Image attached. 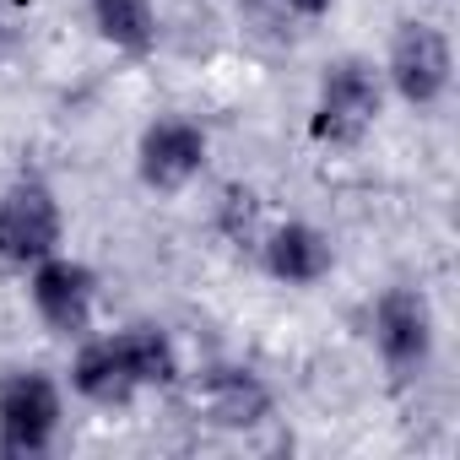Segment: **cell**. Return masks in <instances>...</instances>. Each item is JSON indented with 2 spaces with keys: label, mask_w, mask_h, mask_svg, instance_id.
<instances>
[{
  "label": "cell",
  "mask_w": 460,
  "mask_h": 460,
  "mask_svg": "<svg viewBox=\"0 0 460 460\" xmlns=\"http://www.w3.org/2000/svg\"><path fill=\"white\" fill-rule=\"evenodd\" d=\"M66 250V206L44 173H17L0 190V266L28 271Z\"/></svg>",
  "instance_id": "cell-4"
},
{
  "label": "cell",
  "mask_w": 460,
  "mask_h": 460,
  "mask_svg": "<svg viewBox=\"0 0 460 460\" xmlns=\"http://www.w3.org/2000/svg\"><path fill=\"white\" fill-rule=\"evenodd\" d=\"M190 411L217 433H255L277 417V390L250 363H206L190 374Z\"/></svg>",
  "instance_id": "cell-6"
},
{
  "label": "cell",
  "mask_w": 460,
  "mask_h": 460,
  "mask_svg": "<svg viewBox=\"0 0 460 460\" xmlns=\"http://www.w3.org/2000/svg\"><path fill=\"white\" fill-rule=\"evenodd\" d=\"M255 255H261V266H266V277L277 288H298V293L320 288L336 271V244H331L325 227L309 222V217L271 222L261 234V244H255Z\"/></svg>",
  "instance_id": "cell-9"
},
{
  "label": "cell",
  "mask_w": 460,
  "mask_h": 460,
  "mask_svg": "<svg viewBox=\"0 0 460 460\" xmlns=\"http://www.w3.org/2000/svg\"><path fill=\"white\" fill-rule=\"evenodd\" d=\"M87 17L93 33L125 60H146L157 49V0H87Z\"/></svg>",
  "instance_id": "cell-12"
},
{
  "label": "cell",
  "mask_w": 460,
  "mask_h": 460,
  "mask_svg": "<svg viewBox=\"0 0 460 460\" xmlns=\"http://www.w3.org/2000/svg\"><path fill=\"white\" fill-rule=\"evenodd\" d=\"M119 336V347H125V363H130V374H136V385H141V395H168V390H179L184 385V358H179V341L163 331V325H152V320H136V325H125V331H114Z\"/></svg>",
  "instance_id": "cell-11"
},
{
  "label": "cell",
  "mask_w": 460,
  "mask_h": 460,
  "mask_svg": "<svg viewBox=\"0 0 460 460\" xmlns=\"http://www.w3.org/2000/svg\"><path fill=\"white\" fill-rule=\"evenodd\" d=\"M66 385H71L76 401H87V406H98V411H125L130 401H141V385H136V374H130L125 347H119L114 331H109V336H98V331L76 336Z\"/></svg>",
  "instance_id": "cell-10"
},
{
  "label": "cell",
  "mask_w": 460,
  "mask_h": 460,
  "mask_svg": "<svg viewBox=\"0 0 460 460\" xmlns=\"http://www.w3.org/2000/svg\"><path fill=\"white\" fill-rule=\"evenodd\" d=\"M60 428H66V385L49 368L0 374V455L39 460L55 449Z\"/></svg>",
  "instance_id": "cell-5"
},
{
  "label": "cell",
  "mask_w": 460,
  "mask_h": 460,
  "mask_svg": "<svg viewBox=\"0 0 460 460\" xmlns=\"http://www.w3.org/2000/svg\"><path fill=\"white\" fill-rule=\"evenodd\" d=\"M211 163V136L190 114H157L136 136V179L152 195H184Z\"/></svg>",
  "instance_id": "cell-7"
},
{
  "label": "cell",
  "mask_w": 460,
  "mask_h": 460,
  "mask_svg": "<svg viewBox=\"0 0 460 460\" xmlns=\"http://www.w3.org/2000/svg\"><path fill=\"white\" fill-rule=\"evenodd\" d=\"M379 76H385V93L417 114L438 109L455 87V44L438 22L428 17H401L390 44H385V60H379Z\"/></svg>",
  "instance_id": "cell-2"
},
{
  "label": "cell",
  "mask_w": 460,
  "mask_h": 460,
  "mask_svg": "<svg viewBox=\"0 0 460 460\" xmlns=\"http://www.w3.org/2000/svg\"><path fill=\"white\" fill-rule=\"evenodd\" d=\"M288 6V17H298V22H325L331 12H336V0H282Z\"/></svg>",
  "instance_id": "cell-14"
},
{
  "label": "cell",
  "mask_w": 460,
  "mask_h": 460,
  "mask_svg": "<svg viewBox=\"0 0 460 460\" xmlns=\"http://www.w3.org/2000/svg\"><path fill=\"white\" fill-rule=\"evenodd\" d=\"M28 304L39 314V325L60 341H76L98 325V271L66 250H55L49 261L28 266Z\"/></svg>",
  "instance_id": "cell-8"
},
{
  "label": "cell",
  "mask_w": 460,
  "mask_h": 460,
  "mask_svg": "<svg viewBox=\"0 0 460 460\" xmlns=\"http://www.w3.org/2000/svg\"><path fill=\"white\" fill-rule=\"evenodd\" d=\"M368 341L395 379H422L438 352V314L417 282H390L368 304Z\"/></svg>",
  "instance_id": "cell-3"
},
{
  "label": "cell",
  "mask_w": 460,
  "mask_h": 460,
  "mask_svg": "<svg viewBox=\"0 0 460 460\" xmlns=\"http://www.w3.org/2000/svg\"><path fill=\"white\" fill-rule=\"evenodd\" d=\"M385 76H379V60L368 55H336L320 66V82H314V103H309V141L325 146V152H358L379 119H385Z\"/></svg>",
  "instance_id": "cell-1"
},
{
  "label": "cell",
  "mask_w": 460,
  "mask_h": 460,
  "mask_svg": "<svg viewBox=\"0 0 460 460\" xmlns=\"http://www.w3.org/2000/svg\"><path fill=\"white\" fill-rule=\"evenodd\" d=\"M217 234H222V244H234V250H255L261 244V234H266V200H261V190L255 184H227L222 195H217Z\"/></svg>",
  "instance_id": "cell-13"
}]
</instances>
